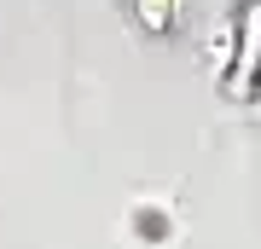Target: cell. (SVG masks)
Masks as SVG:
<instances>
[{
    "label": "cell",
    "instance_id": "6da1fadb",
    "mask_svg": "<svg viewBox=\"0 0 261 249\" xmlns=\"http://www.w3.org/2000/svg\"><path fill=\"white\" fill-rule=\"evenodd\" d=\"M261 75V0H244L238 23H232V70H226V93L244 99Z\"/></svg>",
    "mask_w": 261,
    "mask_h": 249
},
{
    "label": "cell",
    "instance_id": "7a4b0ae2",
    "mask_svg": "<svg viewBox=\"0 0 261 249\" xmlns=\"http://www.w3.org/2000/svg\"><path fill=\"white\" fill-rule=\"evenodd\" d=\"M128 12L145 35H168L174 29V0H128Z\"/></svg>",
    "mask_w": 261,
    "mask_h": 249
}]
</instances>
